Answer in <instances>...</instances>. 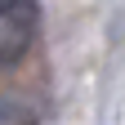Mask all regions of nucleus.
Masks as SVG:
<instances>
[{
    "instance_id": "2",
    "label": "nucleus",
    "mask_w": 125,
    "mask_h": 125,
    "mask_svg": "<svg viewBox=\"0 0 125 125\" xmlns=\"http://www.w3.org/2000/svg\"><path fill=\"white\" fill-rule=\"evenodd\" d=\"M36 103H22L18 94H9L5 98V112H0V125H36Z\"/></svg>"
},
{
    "instance_id": "1",
    "label": "nucleus",
    "mask_w": 125,
    "mask_h": 125,
    "mask_svg": "<svg viewBox=\"0 0 125 125\" xmlns=\"http://www.w3.org/2000/svg\"><path fill=\"white\" fill-rule=\"evenodd\" d=\"M40 5L36 0H0V62L13 67L36 40Z\"/></svg>"
}]
</instances>
